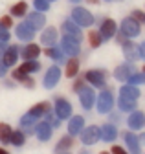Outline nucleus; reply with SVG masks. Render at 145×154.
Wrapping results in <instances>:
<instances>
[{
  "label": "nucleus",
  "instance_id": "1",
  "mask_svg": "<svg viewBox=\"0 0 145 154\" xmlns=\"http://www.w3.org/2000/svg\"><path fill=\"white\" fill-rule=\"evenodd\" d=\"M114 105H116V99H114L112 90L105 86V88L96 95V105H94V106L97 108L99 114H108V112H112Z\"/></svg>",
  "mask_w": 145,
  "mask_h": 154
},
{
  "label": "nucleus",
  "instance_id": "2",
  "mask_svg": "<svg viewBox=\"0 0 145 154\" xmlns=\"http://www.w3.org/2000/svg\"><path fill=\"white\" fill-rule=\"evenodd\" d=\"M81 143L90 147V145H96L99 140H101V128L97 125H90V127H85L81 130Z\"/></svg>",
  "mask_w": 145,
  "mask_h": 154
},
{
  "label": "nucleus",
  "instance_id": "3",
  "mask_svg": "<svg viewBox=\"0 0 145 154\" xmlns=\"http://www.w3.org/2000/svg\"><path fill=\"white\" fill-rule=\"evenodd\" d=\"M85 81L92 88H105L106 86V72L105 70H88L85 73Z\"/></svg>",
  "mask_w": 145,
  "mask_h": 154
},
{
  "label": "nucleus",
  "instance_id": "4",
  "mask_svg": "<svg viewBox=\"0 0 145 154\" xmlns=\"http://www.w3.org/2000/svg\"><path fill=\"white\" fill-rule=\"evenodd\" d=\"M72 20H74L79 28H88L94 24V17L90 11L83 9V8H76L74 11H72Z\"/></svg>",
  "mask_w": 145,
  "mask_h": 154
},
{
  "label": "nucleus",
  "instance_id": "5",
  "mask_svg": "<svg viewBox=\"0 0 145 154\" xmlns=\"http://www.w3.org/2000/svg\"><path fill=\"white\" fill-rule=\"evenodd\" d=\"M77 95H79V103H81V106L85 110H92L94 108V105H96V90L92 86L81 88L77 92Z\"/></svg>",
  "mask_w": 145,
  "mask_h": 154
},
{
  "label": "nucleus",
  "instance_id": "6",
  "mask_svg": "<svg viewBox=\"0 0 145 154\" xmlns=\"http://www.w3.org/2000/svg\"><path fill=\"white\" fill-rule=\"evenodd\" d=\"M79 42H81V41H77V38L70 37V35H64L63 41H61V50H63V53H66L68 57H77V55L81 53Z\"/></svg>",
  "mask_w": 145,
  "mask_h": 154
},
{
  "label": "nucleus",
  "instance_id": "7",
  "mask_svg": "<svg viewBox=\"0 0 145 154\" xmlns=\"http://www.w3.org/2000/svg\"><path fill=\"white\" fill-rule=\"evenodd\" d=\"M53 110H55V116H57L61 121L72 118V105L64 97H57L55 99V103H53Z\"/></svg>",
  "mask_w": 145,
  "mask_h": 154
},
{
  "label": "nucleus",
  "instance_id": "8",
  "mask_svg": "<svg viewBox=\"0 0 145 154\" xmlns=\"http://www.w3.org/2000/svg\"><path fill=\"white\" fill-rule=\"evenodd\" d=\"M121 138H123V141L127 145V150H129L131 154H140L141 145L138 141V134H134V130H125L121 134Z\"/></svg>",
  "mask_w": 145,
  "mask_h": 154
},
{
  "label": "nucleus",
  "instance_id": "9",
  "mask_svg": "<svg viewBox=\"0 0 145 154\" xmlns=\"http://www.w3.org/2000/svg\"><path fill=\"white\" fill-rule=\"evenodd\" d=\"M127 125H129V130H141V127H145V114L141 110H138V108L129 112Z\"/></svg>",
  "mask_w": 145,
  "mask_h": 154
},
{
  "label": "nucleus",
  "instance_id": "10",
  "mask_svg": "<svg viewBox=\"0 0 145 154\" xmlns=\"http://www.w3.org/2000/svg\"><path fill=\"white\" fill-rule=\"evenodd\" d=\"M138 33H140V22H136L132 17L125 18L121 22V35H125L127 38H134L138 37Z\"/></svg>",
  "mask_w": 145,
  "mask_h": 154
},
{
  "label": "nucleus",
  "instance_id": "11",
  "mask_svg": "<svg viewBox=\"0 0 145 154\" xmlns=\"http://www.w3.org/2000/svg\"><path fill=\"white\" fill-rule=\"evenodd\" d=\"M134 72H136V68H134L132 63H123V64L116 66V70H114V77H116L118 81H121V83H127V81H129V77H131Z\"/></svg>",
  "mask_w": 145,
  "mask_h": 154
},
{
  "label": "nucleus",
  "instance_id": "12",
  "mask_svg": "<svg viewBox=\"0 0 145 154\" xmlns=\"http://www.w3.org/2000/svg\"><path fill=\"white\" fill-rule=\"evenodd\" d=\"M59 79H61V68H59V66H51V68H48V72H46V75H44L42 85H44V88L51 90L53 86H57Z\"/></svg>",
  "mask_w": 145,
  "mask_h": 154
},
{
  "label": "nucleus",
  "instance_id": "13",
  "mask_svg": "<svg viewBox=\"0 0 145 154\" xmlns=\"http://www.w3.org/2000/svg\"><path fill=\"white\" fill-rule=\"evenodd\" d=\"M101 128V140L103 141H106V143H112V141H116L118 140V136H119V132H118V128H116V125L114 123H105L103 127H99Z\"/></svg>",
  "mask_w": 145,
  "mask_h": 154
},
{
  "label": "nucleus",
  "instance_id": "14",
  "mask_svg": "<svg viewBox=\"0 0 145 154\" xmlns=\"http://www.w3.org/2000/svg\"><path fill=\"white\" fill-rule=\"evenodd\" d=\"M51 134H53V128L48 121H41L35 125V136H37L39 141H50Z\"/></svg>",
  "mask_w": 145,
  "mask_h": 154
},
{
  "label": "nucleus",
  "instance_id": "15",
  "mask_svg": "<svg viewBox=\"0 0 145 154\" xmlns=\"http://www.w3.org/2000/svg\"><path fill=\"white\" fill-rule=\"evenodd\" d=\"M118 31V26L116 22L112 20V18H105V20L101 22V28H99V35L103 41H106V38H112Z\"/></svg>",
  "mask_w": 145,
  "mask_h": 154
},
{
  "label": "nucleus",
  "instance_id": "16",
  "mask_svg": "<svg viewBox=\"0 0 145 154\" xmlns=\"http://www.w3.org/2000/svg\"><path fill=\"white\" fill-rule=\"evenodd\" d=\"M85 128V118L83 116H72L68 119V134L70 136H79L81 130Z\"/></svg>",
  "mask_w": 145,
  "mask_h": 154
},
{
  "label": "nucleus",
  "instance_id": "17",
  "mask_svg": "<svg viewBox=\"0 0 145 154\" xmlns=\"http://www.w3.org/2000/svg\"><path fill=\"white\" fill-rule=\"evenodd\" d=\"M123 55H125V59L129 61V63H136L140 59V51H138V44L131 42V41H123Z\"/></svg>",
  "mask_w": 145,
  "mask_h": 154
},
{
  "label": "nucleus",
  "instance_id": "18",
  "mask_svg": "<svg viewBox=\"0 0 145 154\" xmlns=\"http://www.w3.org/2000/svg\"><path fill=\"white\" fill-rule=\"evenodd\" d=\"M17 37H19L20 41H31L35 37V28L29 22H22V24L17 26Z\"/></svg>",
  "mask_w": 145,
  "mask_h": 154
},
{
  "label": "nucleus",
  "instance_id": "19",
  "mask_svg": "<svg viewBox=\"0 0 145 154\" xmlns=\"http://www.w3.org/2000/svg\"><path fill=\"white\" fill-rule=\"evenodd\" d=\"M74 145H76V138L70 136V134H66V136H63V138L57 141L55 152H57V154H59V152H68V150L74 149Z\"/></svg>",
  "mask_w": 145,
  "mask_h": 154
},
{
  "label": "nucleus",
  "instance_id": "20",
  "mask_svg": "<svg viewBox=\"0 0 145 154\" xmlns=\"http://www.w3.org/2000/svg\"><path fill=\"white\" fill-rule=\"evenodd\" d=\"M119 97H125V99H132V101H138V97H140V90H138V86H134V85H123L121 88H119Z\"/></svg>",
  "mask_w": 145,
  "mask_h": 154
},
{
  "label": "nucleus",
  "instance_id": "21",
  "mask_svg": "<svg viewBox=\"0 0 145 154\" xmlns=\"http://www.w3.org/2000/svg\"><path fill=\"white\" fill-rule=\"evenodd\" d=\"M17 59H19V50H17V46H8L6 51L2 53V63L6 66H13L17 63Z\"/></svg>",
  "mask_w": 145,
  "mask_h": 154
},
{
  "label": "nucleus",
  "instance_id": "22",
  "mask_svg": "<svg viewBox=\"0 0 145 154\" xmlns=\"http://www.w3.org/2000/svg\"><path fill=\"white\" fill-rule=\"evenodd\" d=\"M51 110V105L48 103V101H42V103H39V105H35L28 114H31L33 118H37V119H41V118H44V116L48 114Z\"/></svg>",
  "mask_w": 145,
  "mask_h": 154
},
{
  "label": "nucleus",
  "instance_id": "23",
  "mask_svg": "<svg viewBox=\"0 0 145 154\" xmlns=\"http://www.w3.org/2000/svg\"><path fill=\"white\" fill-rule=\"evenodd\" d=\"M63 31H64V35H70V37L77 38V41H81V28L74 20H66L63 24Z\"/></svg>",
  "mask_w": 145,
  "mask_h": 154
},
{
  "label": "nucleus",
  "instance_id": "24",
  "mask_svg": "<svg viewBox=\"0 0 145 154\" xmlns=\"http://www.w3.org/2000/svg\"><path fill=\"white\" fill-rule=\"evenodd\" d=\"M64 73H66V77H70V79L77 77V73H79V61H77V57H70V59L66 61Z\"/></svg>",
  "mask_w": 145,
  "mask_h": 154
},
{
  "label": "nucleus",
  "instance_id": "25",
  "mask_svg": "<svg viewBox=\"0 0 145 154\" xmlns=\"http://www.w3.org/2000/svg\"><path fill=\"white\" fill-rule=\"evenodd\" d=\"M22 59L24 61H35V59H37V57L41 55V48L37 46V44H28L24 50H22Z\"/></svg>",
  "mask_w": 145,
  "mask_h": 154
},
{
  "label": "nucleus",
  "instance_id": "26",
  "mask_svg": "<svg viewBox=\"0 0 145 154\" xmlns=\"http://www.w3.org/2000/svg\"><path fill=\"white\" fill-rule=\"evenodd\" d=\"M57 41V29L55 28H48L42 35H41V42L44 46H53Z\"/></svg>",
  "mask_w": 145,
  "mask_h": 154
},
{
  "label": "nucleus",
  "instance_id": "27",
  "mask_svg": "<svg viewBox=\"0 0 145 154\" xmlns=\"http://www.w3.org/2000/svg\"><path fill=\"white\" fill-rule=\"evenodd\" d=\"M9 143L15 145V147H22L26 143V134H24V130H11Z\"/></svg>",
  "mask_w": 145,
  "mask_h": 154
},
{
  "label": "nucleus",
  "instance_id": "28",
  "mask_svg": "<svg viewBox=\"0 0 145 154\" xmlns=\"http://www.w3.org/2000/svg\"><path fill=\"white\" fill-rule=\"evenodd\" d=\"M28 22H29L35 29H39V28H42V26L46 24V17L37 11V13H31V15L28 17Z\"/></svg>",
  "mask_w": 145,
  "mask_h": 154
},
{
  "label": "nucleus",
  "instance_id": "29",
  "mask_svg": "<svg viewBox=\"0 0 145 154\" xmlns=\"http://www.w3.org/2000/svg\"><path fill=\"white\" fill-rule=\"evenodd\" d=\"M116 105H118V108H119L121 112H132V110L138 108V103H136V101H132V99H125V97H119Z\"/></svg>",
  "mask_w": 145,
  "mask_h": 154
},
{
  "label": "nucleus",
  "instance_id": "30",
  "mask_svg": "<svg viewBox=\"0 0 145 154\" xmlns=\"http://www.w3.org/2000/svg\"><path fill=\"white\" fill-rule=\"evenodd\" d=\"M44 53H46L48 57H51V59H55V61H63V59H64V53H63L61 46H50V48H46Z\"/></svg>",
  "mask_w": 145,
  "mask_h": 154
},
{
  "label": "nucleus",
  "instance_id": "31",
  "mask_svg": "<svg viewBox=\"0 0 145 154\" xmlns=\"http://www.w3.org/2000/svg\"><path fill=\"white\" fill-rule=\"evenodd\" d=\"M20 70L24 72V73H35V72H39L41 70V64L37 63V61H24L22 63V66H20Z\"/></svg>",
  "mask_w": 145,
  "mask_h": 154
},
{
  "label": "nucleus",
  "instance_id": "32",
  "mask_svg": "<svg viewBox=\"0 0 145 154\" xmlns=\"http://www.w3.org/2000/svg\"><path fill=\"white\" fill-rule=\"evenodd\" d=\"M11 127L8 125V123H0V143L2 145H6V143H9V136H11Z\"/></svg>",
  "mask_w": 145,
  "mask_h": 154
},
{
  "label": "nucleus",
  "instance_id": "33",
  "mask_svg": "<svg viewBox=\"0 0 145 154\" xmlns=\"http://www.w3.org/2000/svg\"><path fill=\"white\" fill-rule=\"evenodd\" d=\"M103 42V38L99 35V31H88V44L90 48H99Z\"/></svg>",
  "mask_w": 145,
  "mask_h": 154
},
{
  "label": "nucleus",
  "instance_id": "34",
  "mask_svg": "<svg viewBox=\"0 0 145 154\" xmlns=\"http://www.w3.org/2000/svg\"><path fill=\"white\" fill-rule=\"evenodd\" d=\"M129 85H134V86H140V85H145V73L143 72H134L131 77H129V81H127Z\"/></svg>",
  "mask_w": 145,
  "mask_h": 154
},
{
  "label": "nucleus",
  "instance_id": "35",
  "mask_svg": "<svg viewBox=\"0 0 145 154\" xmlns=\"http://www.w3.org/2000/svg\"><path fill=\"white\" fill-rule=\"evenodd\" d=\"M26 11H28L26 2H19V4H15V6L11 8V15H13V17H24Z\"/></svg>",
  "mask_w": 145,
  "mask_h": 154
},
{
  "label": "nucleus",
  "instance_id": "36",
  "mask_svg": "<svg viewBox=\"0 0 145 154\" xmlns=\"http://www.w3.org/2000/svg\"><path fill=\"white\" fill-rule=\"evenodd\" d=\"M37 123V118H33L31 114H26V116H22L20 118V125L24 127V128H29L31 125H35Z\"/></svg>",
  "mask_w": 145,
  "mask_h": 154
},
{
  "label": "nucleus",
  "instance_id": "37",
  "mask_svg": "<svg viewBox=\"0 0 145 154\" xmlns=\"http://www.w3.org/2000/svg\"><path fill=\"white\" fill-rule=\"evenodd\" d=\"M46 121H48V123L51 125V128H57V127L61 125V119L57 118V116H53V114H51V110H50V112L46 114Z\"/></svg>",
  "mask_w": 145,
  "mask_h": 154
},
{
  "label": "nucleus",
  "instance_id": "38",
  "mask_svg": "<svg viewBox=\"0 0 145 154\" xmlns=\"http://www.w3.org/2000/svg\"><path fill=\"white\" fill-rule=\"evenodd\" d=\"M11 75H13V79H15V81H19V83H22V81L26 79V77H28V73H24L20 68H17V70H15Z\"/></svg>",
  "mask_w": 145,
  "mask_h": 154
},
{
  "label": "nucleus",
  "instance_id": "39",
  "mask_svg": "<svg viewBox=\"0 0 145 154\" xmlns=\"http://www.w3.org/2000/svg\"><path fill=\"white\" fill-rule=\"evenodd\" d=\"M33 4H35V8H37V11H46L50 8L48 0H33Z\"/></svg>",
  "mask_w": 145,
  "mask_h": 154
},
{
  "label": "nucleus",
  "instance_id": "40",
  "mask_svg": "<svg viewBox=\"0 0 145 154\" xmlns=\"http://www.w3.org/2000/svg\"><path fill=\"white\" fill-rule=\"evenodd\" d=\"M108 152H110V154H131L129 150H127L125 147H121V145H112Z\"/></svg>",
  "mask_w": 145,
  "mask_h": 154
},
{
  "label": "nucleus",
  "instance_id": "41",
  "mask_svg": "<svg viewBox=\"0 0 145 154\" xmlns=\"http://www.w3.org/2000/svg\"><path fill=\"white\" fill-rule=\"evenodd\" d=\"M132 18H134L136 22L145 24V13H143V11H140V9H134V11H132Z\"/></svg>",
  "mask_w": 145,
  "mask_h": 154
},
{
  "label": "nucleus",
  "instance_id": "42",
  "mask_svg": "<svg viewBox=\"0 0 145 154\" xmlns=\"http://www.w3.org/2000/svg\"><path fill=\"white\" fill-rule=\"evenodd\" d=\"M85 86H86L85 77H77L76 83H74V92H79V90H81V88H85Z\"/></svg>",
  "mask_w": 145,
  "mask_h": 154
},
{
  "label": "nucleus",
  "instance_id": "43",
  "mask_svg": "<svg viewBox=\"0 0 145 154\" xmlns=\"http://www.w3.org/2000/svg\"><path fill=\"white\" fill-rule=\"evenodd\" d=\"M0 41H9V31L4 28V26H0Z\"/></svg>",
  "mask_w": 145,
  "mask_h": 154
},
{
  "label": "nucleus",
  "instance_id": "44",
  "mask_svg": "<svg viewBox=\"0 0 145 154\" xmlns=\"http://www.w3.org/2000/svg\"><path fill=\"white\" fill-rule=\"evenodd\" d=\"M0 26H4L6 29L11 28V17H2V18H0Z\"/></svg>",
  "mask_w": 145,
  "mask_h": 154
},
{
  "label": "nucleus",
  "instance_id": "45",
  "mask_svg": "<svg viewBox=\"0 0 145 154\" xmlns=\"http://www.w3.org/2000/svg\"><path fill=\"white\" fill-rule=\"evenodd\" d=\"M22 85H24L26 88H33V86H35V81L31 79V77H26V79L22 81Z\"/></svg>",
  "mask_w": 145,
  "mask_h": 154
},
{
  "label": "nucleus",
  "instance_id": "46",
  "mask_svg": "<svg viewBox=\"0 0 145 154\" xmlns=\"http://www.w3.org/2000/svg\"><path fill=\"white\" fill-rule=\"evenodd\" d=\"M138 51H140V57H141V59H145V42L138 44Z\"/></svg>",
  "mask_w": 145,
  "mask_h": 154
},
{
  "label": "nucleus",
  "instance_id": "47",
  "mask_svg": "<svg viewBox=\"0 0 145 154\" xmlns=\"http://www.w3.org/2000/svg\"><path fill=\"white\" fill-rule=\"evenodd\" d=\"M108 114H110V118H108V119H110V123H114V125H116L118 121H121V119H119V116H118V114H112V112H108Z\"/></svg>",
  "mask_w": 145,
  "mask_h": 154
},
{
  "label": "nucleus",
  "instance_id": "48",
  "mask_svg": "<svg viewBox=\"0 0 145 154\" xmlns=\"http://www.w3.org/2000/svg\"><path fill=\"white\" fill-rule=\"evenodd\" d=\"M6 72H8V66L2 63V59H0V77H4V75H6Z\"/></svg>",
  "mask_w": 145,
  "mask_h": 154
},
{
  "label": "nucleus",
  "instance_id": "49",
  "mask_svg": "<svg viewBox=\"0 0 145 154\" xmlns=\"http://www.w3.org/2000/svg\"><path fill=\"white\" fill-rule=\"evenodd\" d=\"M138 141H140V145H143V143H145V132L138 134Z\"/></svg>",
  "mask_w": 145,
  "mask_h": 154
},
{
  "label": "nucleus",
  "instance_id": "50",
  "mask_svg": "<svg viewBox=\"0 0 145 154\" xmlns=\"http://www.w3.org/2000/svg\"><path fill=\"white\" fill-rule=\"evenodd\" d=\"M6 48H8V46H6V41H0V55L6 51Z\"/></svg>",
  "mask_w": 145,
  "mask_h": 154
},
{
  "label": "nucleus",
  "instance_id": "51",
  "mask_svg": "<svg viewBox=\"0 0 145 154\" xmlns=\"http://www.w3.org/2000/svg\"><path fill=\"white\" fill-rule=\"evenodd\" d=\"M77 154H92V152H90V150H88V149H81V150H79V152H77Z\"/></svg>",
  "mask_w": 145,
  "mask_h": 154
},
{
  "label": "nucleus",
  "instance_id": "52",
  "mask_svg": "<svg viewBox=\"0 0 145 154\" xmlns=\"http://www.w3.org/2000/svg\"><path fill=\"white\" fill-rule=\"evenodd\" d=\"M0 154H9V152H8L6 149H2V147H0Z\"/></svg>",
  "mask_w": 145,
  "mask_h": 154
},
{
  "label": "nucleus",
  "instance_id": "53",
  "mask_svg": "<svg viewBox=\"0 0 145 154\" xmlns=\"http://www.w3.org/2000/svg\"><path fill=\"white\" fill-rule=\"evenodd\" d=\"M88 4H97V0H86Z\"/></svg>",
  "mask_w": 145,
  "mask_h": 154
},
{
  "label": "nucleus",
  "instance_id": "54",
  "mask_svg": "<svg viewBox=\"0 0 145 154\" xmlns=\"http://www.w3.org/2000/svg\"><path fill=\"white\" fill-rule=\"evenodd\" d=\"M97 154H110L108 150H101V152H97Z\"/></svg>",
  "mask_w": 145,
  "mask_h": 154
},
{
  "label": "nucleus",
  "instance_id": "55",
  "mask_svg": "<svg viewBox=\"0 0 145 154\" xmlns=\"http://www.w3.org/2000/svg\"><path fill=\"white\" fill-rule=\"evenodd\" d=\"M59 154H72V152H70V150H68V152H59Z\"/></svg>",
  "mask_w": 145,
  "mask_h": 154
},
{
  "label": "nucleus",
  "instance_id": "56",
  "mask_svg": "<svg viewBox=\"0 0 145 154\" xmlns=\"http://www.w3.org/2000/svg\"><path fill=\"white\" fill-rule=\"evenodd\" d=\"M141 72H143V73H145V64H143V68H141Z\"/></svg>",
  "mask_w": 145,
  "mask_h": 154
},
{
  "label": "nucleus",
  "instance_id": "57",
  "mask_svg": "<svg viewBox=\"0 0 145 154\" xmlns=\"http://www.w3.org/2000/svg\"><path fill=\"white\" fill-rule=\"evenodd\" d=\"M72 2H79V0H72Z\"/></svg>",
  "mask_w": 145,
  "mask_h": 154
}]
</instances>
